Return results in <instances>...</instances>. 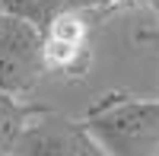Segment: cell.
Segmentation results:
<instances>
[{
	"instance_id": "3",
	"label": "cell",
	"mask_w": 159,
	"mask_h": 156,
	"mask_svg": "<svg viewBox=\"0 0 159 156\" xmlns=\"http://www.w3.org/2000/svg\"><path fill=\"white\" fill-rule=\"evenodd\" d=\"M13 156H108L86 121L38 108L13 144Z\"/></svg>"
},
{
	"instance_id": "1",
	"label": "cell",
	"mask_w": 159,
	"mask_h": 156,
	"mask_svg": "<svg viewBox=\"0 0 159 156\" xmlns=\"http://www.w3.org/2000/svg\"><path fill=\"white\" fill-rule=\"evenodd\" d=\"M83 121L108 156H159V99L108 93L86 108Z\"/></svg>"
},
{
	"instance_id": "9",
	"label": "cell",
	"mask_w": 159,
	"mask_h": 156,
	"mask_svg": "<svg viewBox=\"0 0 159 156\" xmlns=\"http://www.w3.org/2000/svg\"><path fill=\"white\" fill-rule=\"evenodd\" d=\"M147 7L156 13V25H159V0H147Z\"/></svg>"
},
{
	"instance_id": "4",
	"label": "cell",
	"mask_w": 159,
	"mask_h": 156,
	"mask_svg": "<svg viewBox=\"0 0 159 156\" xmlns=\"http://www.w3.org/2000/svg\"><path fill=\"white\" fill-rule=\"evenodd\" d=\"M42 57L45 73H54L61 80H83L92 67V45L89 42H61L42 32Z\"/></svg>"
},
{
	"instance_id": "10",
	"label": "cell",
	"mask_w": 159,
	"mask_h": 156,
	"mask_svg": "<svg viewBox=\"0 0 159 156\" xmlns=\"http://www.w3.org/2000/svg\"><path fill=\"white\" fill-rule=\"evenodd\" d=\"M0 156H13V153H0Z\"/></svg>"
},
{
	"instance_id": "8",
	"label": "cell",
	"mask_w": 159,
	"mask_h": 156,
	"mask_svg": "<svg viewBox=\"0 0 159 156\" xmlns=\"http://www.w3.org/2000/svg\"><path fill=\"white\" fill-rule=\"evenodd\" d=\"M134 42H137V45H150V48H159V25H156V29H140V32L134 35Z\"/></svg>"
},
{
	"instance_id": "5",
	"label": "cell",
	"mask_w": 159,
	"mask_h": 156,
	"mask_svg": "<svg viewBox=\"0 0 159 156\" xmlns=\"http://www.w3.org/2000/svg\"><path fill=\"white\" fill-rule=\"evenodd\" d=\"M42 105H32V102L13 99L7 93H0V153H13V144L22 134V127L32 121V115Z\"/></svg>"
},
{
	"instance_id": "2",
	"label": "cell",
	"mask_w": 159,
	"mask_h": 156,
	"mask_svg": "<svg viewBox=\"0 0 159 156\" xmlns=\"http://www.w3.org/2000/svg\"><path fill=\"white\" fill-rule=\"evenodd\" d=\"M42 76V29L29 19L0 13V93L25 99Z\"/></svg>"
},
{
	"instance_id": "7",
	"label": "cell",
	"mask_w": 159,
	"mask_h": 156,
	"mask_svg": "<svg viewBox=\"0 0 159 156\" xmlns=\"http://www.w3.org/2000/svg\"><path fill=\"white\" fill-rule=\"evenodd\" d=\"M57 10H76L96 19L102 13H118V0H57Z\"/></svg>"
},
{
	"instance_id": "6",
	"label": "cell",
	"mask_w": 159,
	"mask_h": 156,
	"mask_svg": "<svg viewBox=\"0 0 159 156\" xmlns=\"http://www.w3.org/2000/svg\"><path fill=\"white\" fill-rule=\"evenodd\" d=\"M0 13L29 19L38 29H45V22L57 13V0H0Z\"/></svg>"
}]
</instances>
